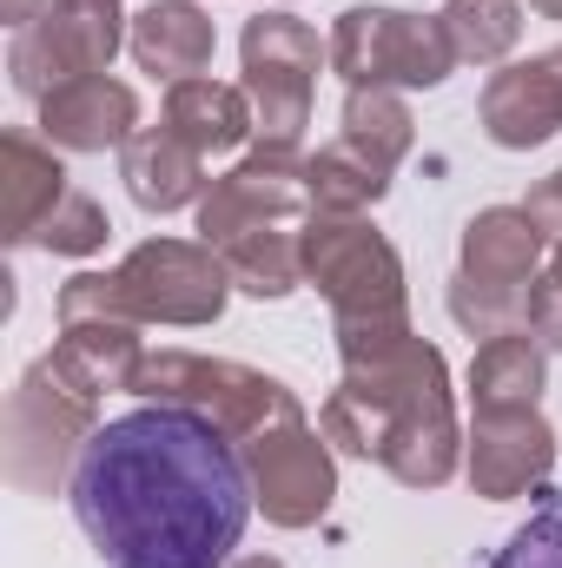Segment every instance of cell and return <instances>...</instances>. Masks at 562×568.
I'll list each match as a JSON object with an SVG mask.
<instances>
[{
	"label": "cell",
	"instance_id": "cell-24",
	"mask_svg": "<svg viewBox=\"0 0 562 568\" xmlns=\"http://www.w3.org/2000/svg\"><path fill=\"white\" fill-rule=\"evenodd\" d=\"M436 20H443V33H450V53H456V60H476V67L503 60V53L516 47V33H523L516 0H450Z\"/></svg>",
	"mask_w": 562,
	"mask_h": 568
},
{
	"label": "cell",
	"instance_id": "cell-26",
	"mask_svg": "<svg viewBox=\"0 0 562 568\" xmlns=\"http://www.w3.org/2000/svg\"><path fill=\"white\" fill-rule=\"evenodd\" d=\"M490 568H562V489L543 496V509L496 549Z\"/></svg>",
	"mask_w": 562,
	"mask_h": 568
},
{
	"label": "cell",
	"instance_id": "cell-10",
	"mask_svg": "<svg viewBox=\"0 0 562 568\" xmlns=\"http://www.w3.org/2000/svg\"><path fill=\"white\" fill-rule=\"evenodd\" d=\"M245 100L265 145H298V133L311 126V87H318V33L291 13H259L245 27Z\"/></svg>",
	"mask_w": 562,
	"mask_h": 568
},
{
	"label": "cell",
	"instance_id": "cell-19",
	"mask_svg": "<svg viewBox=\"0 0 562 568\" xmlns=\"http://www.w3.org/2000/svg\"><path fill=\"white\" fill-rule=\"evenodd\" d=\"M133 60L152 80H199L212 67V20L192 0H152L133 20Z\"/></svg>",
	"mask_w": 562,
	"mask_h": 568
},
{
	"label": "cell",
	"instance_id": "cell-1",
	"mask_svg": "<svg viewBox=\"0 0 562 568\" xmlns=\"http://www.w3.org/2000/svg\"><path fill=\"white\" fill-rule=\"evenodd\" d=\"M252 503L239 443L172 404L100 424L73 469V516L107 568H225Z\"/></svg>",
	"mask_w": 562,
	"mask_h": 568
},
{
	"label": "cell",
	"instance_id": "cell-11",
	"mask_svg": "<svg viewBox=\"0 0 562 568\" xmlns=\"http://www.w3.org/2000/svg\"><path fill=\"white\" fill-rule=\"evenodd\" d=\"M120 297L140 324H212L225 311V258L212 245H185V239H145L120 258Z\"/></svg>",
	"mask_w": 562,
	"mask_h": 568
},
{
	"label": "cell",
	"instance_id": "cell-20",
	"mask_svg": "<svg viewBox=\"0 0 562 568\" xmlns=\"http://www.w3.org/2000/svg\"><path fill=\"white\" fill-rule=\"evenodd\" d=\"M165 126L192 145V152H205V159H212V152H232V145H245V133H259L245 87H219L212 73H199V80H179V87L165 93Z\"/></svg>",
	"mask_w": 562,
	"mask_h": 568
},
{
	"label": "cell",
	"instance_id": "cell-21",
	"mask_svg": "<svg viewBox=\"0 0 562 568\" xmlns=\"http://www.w3.org/2000/svg\"><path fill=\"white\" fill-rule=\"evenodd\" d=\"M536 397H543V344L530 331L483 337V351L470 364V404L476 410H536Z\"/></svg>",
	"mask_w": 562,
	"mask_h": 568
},
{
	"label": "cell",
	"instance_id": "cell-3",
	"mask_svg": "<svg viewBox=\"0 0 562 568\" xmlns=\"http://www.w3.org/2000/svg\"><path fill=\"white\" fill-rule=\"evenodd\" d=\"M311 179L298 145H259L245 165L212 179L199 199V232L225 258L232 284L252 297H284L304 278V225H311Z\"/></svg>",
	"mask_w": 562,
	"mask_h": 568
},
{
	"label": "cell",
	"instance_id": "cell-28",
	"mask_svg": "<svg viewBox=\"0 0 562 568\" xmlns=\"http://www.w3.org/2000/svg\"><path fill=\"white\" fill-rule=\"evenodd\" d=\"M523 212H530L543 232H562V172H556V179H543V185L530 192V205H523Z\"/></svg>",
	"mask_w": 562,
	"mask_h": 568
},
{
	"label": "cell",
	"instance_id": "cell-23",
	"mask_svg": "<svg viewBox=\"0 0 562 568\" xmlns=\"http://www.w3.org/2000/svg\"><path fill=\"white\" fill-rule=\"evenodd\" d=\"M344 140L358 145L364 159H378L384 172H398V159L411 152V106L391 93V87H351L344 100Z\"/></svg>",
	"mask_w": 562,
	"mask_h": 568
},
{
	"label": "cell",
	"instance_id": "cell-6",
	"mask_svg": "<svg viewBox=\"0 0 562 568\" xmlns=\"http://www.w3.org/2000/svg\"><path fill=\"white\" fill-rule=\"evenodd\" d=\"M543 225L523 205H490L463 225V272L450 284V317L476 337L523 331L530 317V284L543 265Z\"/></svg>",
	"mask_w": 562,
	"mask_h": 568
},
{
	"label": "cell",
	"instance_id": "cell-29",
	"mask_svg": "<svg viewBox=\"0 0 562 568\" xmlns=\"http://www.w3.org/2000/svg\"><path fill=\"white\" fill-rule=\"evenodd\" d=\"M232 568H284L279 556H245V562H232Z\"/></svg>",
	"mask_w": 562,
	"mask_h": 568
},
{
	"label": "cell",
	"instance_id": "cell-9",
	"mask_svg": "<svg viewBox=\"0 0 562 568\" xmlns=\"http://www.w3.org/2000/svg\"><path fill=\"white\" fill-rule=\"evenodd\" d=\"M331 67L351 87H436L456 53L443 20L398 13V7H351L331 27Z\"/></svg>",
	"mask_w": 562,
	"mask_h": 568
},
{
	"label": "cell",
	"instance_id": "cell-25",
	"mask_svg": "<svg viewBox=\"0 0 562 568\" xmlns=\"http://www.w3.org/2000/svg\"><path fill=\"white\" fill-rule=\"evenodd\" d=\"M33 245H40V252L87 258V252H100V245H107V212H100L87 192H67V199H60V212L33 232Z\"/></svg>",
	"mask_w": 562,
	"mask_h": 568
},
{
	"label": "cell",
	"instance_id": "cell-30",
	"mask_svg": "<svg viewBox=\"0 0 562 568\" xmlns=\"http://www.w3.org/2000/svg\"><path fill=\"white\" fill-rule=\"evenodd\" d=\"M536 13H550V20H562V0H530Z\"/></svg>",
	"mask_w": 562,
	"mask_h": 568
},
{
	"label": "cell",
	"instance_id": "cell-27",
	"mask_svg": "<svg viewBox=\"0 0 562 568\" xmlns=\"http://www.w3.org/2000/svg\"><path fill=\"white\" fill-rule=\"evenodd\" d=\"M530 337H543L550 351H562V284L556 278H536L530 284V317H523Z\"/></svg>",
	"mask_w": 562,
	"mask_h": 568
},
{
	"label": "cell",
	"instance_id": "cell-8",
	"mask_svg": "<svg viewBox=\"0 0 562 568\" xmlns=\"http://www.w3.org/2000/svg\"><path fill=\"white\" fill-rule=\"evenodd\" d=\"M133 390L145 404H172V410H192L205 424H219L232 443H252L265 429L304 417L298 397L284 390L279 377L265 371H245L232 357H199V351H159L133 371Z\"/></svg>",
	"mask_w": 562,
	"mask_h": 568
},
{
	"label": "cell",
	"instance_id": "cell-15",
	"mask_svg": "<svg viewBox=\"0 0 562 568\" xmlns=\"http://www.w3.org/2000/svg\"><path fill=\"white\" fill-rule=\"evenodd\" d=\"M562 126V53H536L523 67H503L483 87V133L510 152L543 145Z\"/></svg>",
	"mask_w": 562,
	"mask_h": 568
},
{
	"label": "cell",
	"instance_id": "cell-13",
	"mask_svg": "<svg viewBox=\"0 0 562 568\" xmlns=\"http://www.w3.org/2000/svg\"><path fill=\"white\" fill-rule=\"evenodd\" d=\"M245 469H252V496L265 509V523L279 529H304L331 509L338 496V469H331V449L318 443V429L304 417L265 429L245 443Z\"/></svg>",
	"mask_w": 562,
	"mask_h": 568
},
{
	"label": "cell",
	"instance_id": "cell-7",
	"mask_svg": "<svg viewBox=\"0 0 562 568\" xmlns=\"http://www.w3.org/2000/svg\"><path fill=\"white\" fill-rule=\"evenodd\" d=\"M13 20L7 73L27 100H47L87 73H107L120 53V0H0Z\"/></svg>",
	"mask_w": 562,
	"mask_h": 568
},
{
	"label": "cell",
	"instance_id": "cell-2",
	"mask_svg": "<svg viewBox=\"0 0 562 568\" xmlns=\"http://www.w3.org/2000/svg\"><path fill=\"white\" fill-rule=\"evenodd\" d=\"M318 429L364 463H384L398 483L436 489L456 476V410H450V371L443 357L411 337L391 357L344 364V384L318 410Z\"/></svg>",
	"mask_w": 562,
	"mask_h": 568
},
{
	"label": "cell",
	"instance_id": "cell-31",
	"mask_svg": "<svg viewBox=\"0 0 562 568\" xmlns=\"http://www.w3.org/2000/svg\"><path fill=\"white\" fill-rule=\"evenodd\" d=\"M550 278H556V284H562V245H556V258H550Z\"/></svg>",
	"mask_w": 562,
	"mask_h": 568
},
{
	"label": "cell",
	"instance_id": "cell-5",
	"mask_svg": "<svg viewBox=\"0 0 562 568\" xmlns=\"http://www.w3.org/2000/svg\"><path fill=\"white\" fill-rule=\"evenodd\" d=\"M93 404L100 390H87L53 351L13 384L7 397V449H0V469L13 489L27 496H53L67 469H80V449L93 443Z\"/></svg>",
	"mask_w": 562,
	"mask_h": 568
},
{
	"label": "cell",
	"instance_id": "cell-4",
	"mask_svg": "<svg viewBox=\"0 0 562 568\" xmlns=\"http://www.w3.org/2000/svg\"><path fill=\"white\" fill-rule=\"evenodd\" d=\"M304 278L331 297L344 364H371L411 344L404 311V265L391 239L364 212H311L304 225Z\"/></svg>",
	"mask_w": 562,
	"mask_h": 568
},
{
	"label": "cell",
	"instance_id": "cell-22",
	"mask_svg": "<svg viewBox=\"0 0 562 568\" xmlns=\"http://www.w3.org/2000/svg\"><path fill=\"white\" fill-rule=\"evenodd\" d=\"M304 179H311V205H318V212H364V205L384 199V185H391V172H384L378 159H364L351 140L318 145V152L304 159Z\"/></svg>",
	"mask_w": 562,
	"mask_h": 568
},
{
	"label": "cell",
	"instance_id": "cell-14",
	"mask_svg": "<svg viewBox=\"0 0 562 568\" xmlns=\"http://www.w3.org/2000/svg\"><path fill=\"white\" fill-rule=\"evenodd\" d=\"M550 463H556V436L536 410H476V429H470L476 496H490V503L523 496L550 476Z\"/></svg>",
	"mask_w": 562,
	"mask_h": 568
},
{
	"label": "cell",
	"instance_id": "cell-17",
	"mask_svg": "<svg viewBox=\"0 0 562 568\" xmlns=\"http://www.w3.org/2000/svg\"><path fill=\"white\" fill-rule=\"evenodd\" d=\"M67 165L53 159V145L33 133H7L0 145V219H7V245H33V232L60 212L67 199Z\"/></svg>",
	"mask_w": 562,
	"mask_h": 568
},
{
	"label": "cell",
	"instance_id": "cell-16",
	"mask_svg": "<svg viewBox=\"0 0 562 568\" xmlns=\"http://www.w3.org/2000/svg\"><path fill=\"white\" fill-rule=\"evenodd\" d=\"M133 126H140V100H133V87H120L107 73H87L40 100V133H47V145H67V152L127 145Z\"/></svg>",
	"mask_w": 562,
	"mask_h": 568
},
{
	"label": "cell",
	"instance_id": "cell-12",
	"mask_svg": "<svg viewBox=\"0 0 562 568\" xmlns=\"http://www.w3.org/2000/svg\"><path fill=\"white\" fill-rule=\"evenodd\" d=\"M53 357L87 384V390H133L140 371V317L127 311L113 272H80L60 291V344Z\"/></svg>",
	"mask_w": 562,
	"mask_h": 568
},
{
	"label": "cell",
	"instance_id": "cell-18",
	"mask_svg": "<svg viewBox=\"0 0 562 568\" xmlns=\"http://www.w3.org/2000/svg\"><path fill=\"white\" fill-rule=\"evenodd\" d=\"M120 179H127V192L140 199L145 212H179V205H192L212 185L205 179V152H192L172 126L133 133L127 140V159H120Z\"/></svg>",
	"mask_w": 562,
	"mask_h": 568
}]
</instances>
